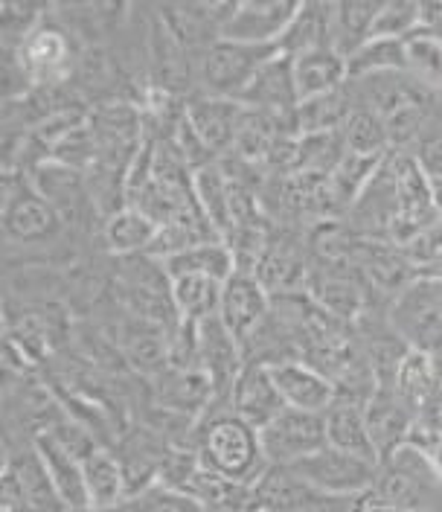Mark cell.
Wrapping results in <instances>:
<instances>
[{
    "label": "cell",
    "instance_id": "cell-1",
    "mask_svg": "<svg viewBox=\"0 0 442 512\" xmlns=\"http://www.w3.org/2000/svg\"><path fill=\"white\" fill-rule=\"evenodd\" d=\"M192 448L204 469L248 486H253L268 469V460L259 446V431L230 408H210L198 419Z\"/></svg>",
    "mask_w": 442,
    "mask_h": 512
},
{
    "label": "cell",
    "instance_id": "cell-2",
    "mask_svg": "<svg viewBox=\"0 0 442 512\" xmlns=\"http://www.w3.org/2000/svg\"><path fill=\"white\" fill-rule=\"evenodd\" d=\"M373 492L405 512H442V480L413 446L381 460Z\"/></svg>",
    "mask_w": 442,
    "mask_h": 512
},
{
    "label": "cell",
    "instance_id": "cell-3",
    "mask_svg": "<svg viewBox=\"0 0 442 512\" xmlns=\"http://www.w3.org/2000/svg\"><path fill=\"white\" fill-rule=\"evenodd\" d=\"M280 56L277 44H239L219 38L207 53L198 59V85L201 94L219 96V99H236L253 82V76Z\"/></svg>",
    "mask_w": 442,
    "mask_h": 512
},
{
    "label": "cell",
    "instance_id": "cell-4",
    "mask_svg": "<svg viewBox=\"0 0 442 512\" xmlns=\"http://www.w3.org/2000/svg\"><path fill=\"white\" fill-rule=\"evenodd\" d=\"M15 56L32 88H59L76 73L82 59L62 21H50V9L18 44Z\"/></svg>",
    "mask_w": 442,
    "mask_h": 512
},
{
    "label": "cell",
    "instance_id": "cell-5",
    "mask_svg": "<svg viewBox=\"0 0 442 512\" xmlns=\"http://www.w3.org/2000/svg\"><path fill=\"white\" fill-rule=\"evenodd\" d=\"M312 271V248L309 236L297 233V227H274L268 233L265 251L253 265V277L271 297L300 294L306 291V280Z\"/></svg>",
    "mask_w": 442,
    "mask_h": 512
},
{
    "label": "cell",
    "instance_id": "cell-6",
    "mask_svg": "<svg viewBox=\"0 0 442 512\" xmlns=\"http://www.w3.org/2000/svg\"><path fill=\"white\" fill-rule=\"evenodd\" d=\"M390 326L416 352L442 350V280L416 277L387 312Z\"/></svg>",
    "mask_w": 442,
    "mask_h": 512
},
{
    "label": "cell",
    "instance_id": "cell-7",
    "mask_svg": "<svg viewBox=\"0 0 442 512\" xmlns=\"http://www.w3.org/2000/svg\"><path fill=\"white\" fill-rule=\"evenodd\" d=\"M256 512H352L355 498L326 495L285 466H268L253 483Z\"/></svg>",
    "mask_w": 442,
    "mask_h": 512
},
{
    "label": "cell",
    "instance_id": "cell-8",
    "mask_svg": "<svg viewBox=\"0 0 442 512\" xmlns=\"http://www.w3.org/2000/svg\"><path fill=\"white\" fill-rule=\"evenodd\" d=\"M285 469H291L294 475H300L326 495H344V498H358L376 483V475H379V463L352 457L347 451H338L332 446L320 448Z\"/></svg>",
    "mask_w": 442,
    "mask_h": 512
},
{
    "label": "cell",
    "instance_id": "cell-9",
    "mask_svg": "<svg viewBox=\"0 0 442 512\" xmlns=\"http://www.w3.org/2000/svg\"><path fill=\"white\" fill-rule=\"evenodd\" d=\"M195 352H198V370L213 387V408H227L230 390L245 367L242 344L227 332V326L216 315L195 323Z\"/></svg>",
    "mask_w": 442,
    "mask_h": 512
},
{
    "label": "cell",
    "instance_id": "cell-10",
    "mask_svg": "<svg viewBox=\"0 0 442 512\" xmlns=\"http://www.w3.org/2000/svg\"><path fill=\"white\" fill-rule=\"evenodd\" d=\"M259 446L268 466H291L326 448V414H306L285 408L271 425L259 431Z\"/></svg>",
    "mask_w": 442,
    "mask_h": 512
},
{
    "label": "cell",
    "instance_id": "cell-11",
    "mask_svg": "<svg viewBox=\"0 0 442 512\" xmlns=\"http://www.w3.org/2000/svg\"><path fill=\"white\" fill-rule=\"evenodd\" d=\"M306 294L326 315L344 320V323H358L361 315L370 312V297L364 291V283L358 280V274L349 265H332V262L312 259Z\"/></svg>",
    "mask_w": 442,
    "mask_h": 512
},
{
    "label": "cell",
    "instance_id": "cell-12",
    "mask_svg": "<svg viewBox=\"0 0 442 512\" xmlns=\"http://www.w3.org/2000/svg\"><path fill=\"white\" fill-rule=\"evenodd\" d=\"M62 216L32 187L9 190V204L3 213V230L18 245H47L62 233Z\"/></svg>",
    "mask_w": 442,
    "mask_h": 512
},
{
    "label": "cell",
    "instance_id": "cell-13",
    "mask_svg": "<svg viewBox=\"0 0 442 512\" xmlns=\"http://www.w3.org/2000/svg\"><path fill=\"white\" fill-rule=\"evenodd\" d=\"M364 422L370 431L373 448L381 460L393 457L399 448L408 446L416 414L402 402V396L393 390V384H379L370 402L364 405Z\"/></svg>",
    "mask_w": 442,
    "mask_h": 512
},
{
    "label": "cell",
    "instance_id": "cell-14",
    "mask_svg": "<svg viewBox=\"0 0 442 512\" xmlns=\"http://www.w3.org/2000/svg\"><path fill=\"white\" fill-rule=\"evenodd\" d=\"M271 312V294L259 286V280L251 271H233L230 280L221 286L219 318L227 326V332L245 344L256 332V326L268 318Z\"/></svg>",
    "mask_w": 442,
    "mask_h": 512
},
{
    "label": "cell",
    "instance_id": "cell-15",
    "mask_svg": "<svg viewBox=\"0 0 442 512\" xmlns=\"http://www.w3.org/2000/svg\"><path fill=\"white\" fill-rule=\"evenodd\" d=\"M242 117H245V105L236 99L198 94L187 102V126L219 160L233 152Z\"/></svg>",
    "mask_w": 442,
    "mask_h": 512
},
{
    "label": "cell",
    "instance_id": "cell-16",
    "mask_svg": "<svg viewBox=\"0 0 442 512\" xmlns=\"http://www.w3.org/2000/svg\"><path fill=\"white\" fill-rule=\"evenodd\" d=\"M300 3L288 0H248L233 3V12L221 30V38L239 44H277L285 27L291 24Z\"/></svg>",
    "mask_w": 442,
    "mask_h": 512
},
{
    "label": "cell",
    "instance_id": "cell-17",
    "mask_svg": "<svg viewBox=\"0 0 442 512\" xmlns=\"http://www.w3.org/2000/svg\"><path fill=\"white\" fill-rule=\"evenodd\" d=\"M227 408L239 419H245L256 431H262L265 425H271L277 416L283 414L285 402L277 390L274 376H271V367L245 364L239 379L233 384V390H230Z\"/></svg>",
    "mask_w": 442,
    "mask_h": 512
},
{
    "label": "cell",
    "instance_id": "cell-18",
    "mask_svg": "<svg viewBox=\"0 0 442 512\" xmlns=\"http://www.w3.org/2000/svg\"><path fill=\"white\" fill-rule=\"evenodd\" d=\"M271 376L277 382L285 408L306 411V414H326L338 399L335 384L303 361L277 364V367H271Z\"/></svg>",
    "mask_w": 442,
    "mask_h": 512
},
{
    "label": "cell",
    "instance_id": "cell-19",
    "mask_svg": "<svg viewBox=\"0 0 442 512\" xmlns=\"http://www.w3.org/2000/svg\"><path fill=\"white\" fill-rule=\"evenodd\" d=\"M239 102L251 111H265V114H277V117H288L297 111L300 96L294 88V70H291V59L288 56H274L265 64L253 82L242 91Z\"/></svg>",
    "mask_w": 442,
    "mask_h": 512
},
{
    "label": "cell",
    "instance_id": "cell-20",
    "mask_svg": "<svg viewBox=\"0 0 442 512\" xmlns=\"http://www.w3.org/2000/svg\"><path fill=\"white\" fill-rule=\"evenodd\" d=\"M35 451L50 475V483L59 495L67 512H85L91 510L88 501V489H85V475H82V460H76L70 451H64L50 434H38L35 437Z\"/></svg>",
    "mask_w": 442,
    "mask_h": 512
},
{
    "label": "cell",
    "instance_id": "cell-21",
    "mask_svg": "<svg viewBox=\"0 0 442 512\" xmlns=\"http://www.w3.org/2000/svg\"><path fill=\"white\" fill-rule=\"evenodd\" d=\"M32 190L50 201V207L62 216V222L76 219L79 204L91 201V192H88V184H85V172L67 169V166L53 163V160L32 169Z\"/></svg>",
    "mask_w": 442,
    "mask_h": 512
},
{
    "label": "cell",
    "instance_id": "cell-22",
    "mask_svg": "<svg viewBox=\"0 0 442 512\" xmlns=\"http://www.w3.org/2000/svg\"><path fill=\"white\" fill-rule=\"evenodd\" d=\"M291 70H294V88H297L300 102L312 99V96L332 94L349 82L347 59L332 47L312 50V53L291 59Z\"/></svg>",
    "mask_w": 442,
    "mask_h": 512
},
{
    "label": "cell",
    "instance_id": "cell-23",
    "mask_svg": "<svg viewBox=\"0 0 442 512\" xmlns=\"http://www.w3.org/2000/svg\"><path fill=\"white\" fill-rule=\"evenodd\" d=\"M277 47L288 59L332 47V3H300Z\"/></svg>",
    "mask_w": 442,
    "mask_h": 512
},
{
    "label": "cell",
    "instance_id": "cell-24",
    "mask_svg": "<svg viewBox=\"0 0 442 512\" xmlns=\"http://www.w3.org/2000/svg\"><path fill=\"white\" fill-rule=\"evenodd\" d=\"M158 405L172 414L201 419L213 408V387L201 370H166L158 376Z\"/></svg>",
    "mask_w": 442,
    "mask_h": 512
},
{
    "label": "cell",
    "instance_id": "cell-25",
    "mask_svg": "<svg viewBox=\"0 0 442 512\" xmlns=\"http://www.w3.org/2000/svg\"><path fill=\"white\" fill-rule=\"evenodd\" d=\"M82 475H85L91 510H111V507H120L123 501H128V483L126 475H123V466L108 446H96L82 460Z\"/></svg>",
    "mask_w": 442,
    "mask_h": 512
},
{
    "label": "cell",
    "instance_id": "cell-26",
    "mask_svg": "<svg viewBox=\"0 0 442 512\" xmlns=\"http://www.w3.org/2000/svg\"><path fill=\"white\" fill-rule=\"evenodd\" d=\"M207 512H256V498L253 486L239 483V480L221 478L216 472L198 466L192 475L187 492Z\"/></svg>",
    "mask_w": 442,
    "mask_h": 512
},
{
    "label": "cell",
    "instance_id": "cell-27",
    "mask_svg": "<svg viewBox=\"0 0 442 512\" xmlns=\"http://www.w3.org/2000/svg\"><path fill=\"white\" fill-rule=\"evenodd\" d=\"M381 0H341L332 3V50L349 59L373 38Z\"/></svg>",
    "mask_w": 442,
    "mask_h": 512
},
{
    "label": "cell",
    "instance_id": "cell-28",
    "mask_svg": "<svg viewBox=\"0 0 442 512\" xmlns=\"http://www.w3.org/2000/svg\"><path fill=\"white\" fill-rule=\"evenodd\" d=\"M326 443L338 451H347L352 457L379 463V454H376L373 440H370L361 405L335 399V405L326 411Z\"/></svg>",
    "mask_w": 442,
    "mask_h": 512
},
{
    "label": "cell",
    "instance_id": "cell-29",
    "mask_svg": "<svg viewBox=\"0 0 442 512\" xmlns=\"http://www.w3.org/2000/svg\"><path fill=\"white\" fill-rule=\"evenodd\" d=\"M158 233V224L149 216H143L140 210H120L114 216L105 219L102 227V245L105 251L114 256H140L149 251L152 239Z\"/></svg>",
    "mask_w": 442,
    "mask_h": 512
},
{
    "label": "cell",
    "instance_id": "cell-30",
    "mask_svg": "<svg viewBox=\"0 0 442 512\" xmlns=\"http://www.w3.org/2000/svg\"><path fill=\"white\" fill-rule=\"evenodd\" d=\"M355 108V99L349 94V88H338L332 94L312 96L303 99L294 111V126H297V137L300 134H326V131H341L347 117Z\"/></svg>",
    "mask_w": 442,
    "mask_h": 512
},
{
    "label": "cell",
    "instance_id": "cell-31",
    "mask_svg": "<svg viewBox=\"0 0 442 512\" xmlns=\"http://www.w3.org/2000/svg\"><path fill=\"white\" fill-rule=\"evenodd\" d=\"M169 280H172V300H175V312L181 323H201L219 315L224 283L201 277V274H181Z\"/></svg>",
    "mask_w": 442,
    "mask_h": 512
},
{
    "label": "cell",
    "instance_id": "cell-32",
    "mask_svg": "<svg viewBox=\"0 0 442 512\" xmlns=\"http://www.w3.org/2000/svg\"><path fill=\"white\" fill-rule=\"evenodd\" d=\"M163 271L169 277H181V274H201V277H210V280H219L227 283L230 274L236 271V259L230 254V248L224 242H204V245H195L184 254L172 256L166 262H160Z\"/></svg>",
    "mask_w": 442,
    "mask_h": 512
},
{
    "label": "cell",
    "instance_id": "cell-33",
    "mask_svg": "<svg viewBox=\"0 0 442 512\" xmlns=\"http://www.w3.org/2000/svg\"><path fill=\"white\" fill-rule=\"evenodd\" d=\"M192 187H195L198 207L216 227L221 242H227V236H230V184H227V175L219 166V160L213 166L198 169L192 178Z\"/></svg>",
    "mask_w": 442,
    "mask_h": 512
},
{
    "label": "cell",
    "instance_id": "cell-34",
    "mask_svg": "<svg viewBox=\"0 0 442 512\" xmlns=\"http://www.w3.org/2000/svg\"><path fill=\"white\" fill-rule=\"evenodd\" d=\"M437 384L440 382H437L434 358L428 352H408L405 361L399 364L396 376H393V390L402 396V402L411 408L413 414L422 411V405L434 396Z\"/></svg>",
    "mask_w": 442,
    "mask_h": 512
},
{
    "label": "cell",
    "instance_id": "cell-35",
    "mask_svg": "<svg viewBox=\"0 0 442 512\" xmlns=\"http://www.w3.org/2000/svg\"><path fill=\"white\" fill-rule=\"evenodd\" d=\"M349 79H364L376 73H408L405 41L396 38H370L361 50L347 59Z\"/></svg>",
    "mask_w": 442,
    "mask_h": 512
},
{
    "label": "cell",
    "instance_id": "cell-36",
    "mask_svg": "<svg viewBox=\"0 0 442 512\" xmlns=\"http://www.w3.org/2000/svg\"><path fill=\"white\" fill-rule=\"evenodd\" d=\"M381 166V158H370V155H352L347 152L341 163L335 166V172L329 175V184H332V195H335V204H338V213L341 219L349 213V207L358 201V195L367 190V184L373 181L376 169Z\"/></svg>",
    "mask_w": 442,
    "mask_h": 512
},
{
    "label": "cell",
    "instance_id": "cell-37",
    "mask_svg": "<svg viewBox=\"0 0 442 512\" xmlns=\"http://www.w3.org/2000/svg\"><path fill=\"white\" fill-rule=\"evenodd\" d=\"M347 152L352 155H370V158H384L390 152V140H387V126L384 117L355 105L352 114L347 117V123L341 128Z\"/></svg>",
    "mask_w": 442,
    "mask_h": 512
},
{
    "label": "cell",
    "instance_id": "cell-38",
    "mask_svg": "<svg viewBox=\"0 0 442 512\" xmlns=\"http://www.w3.org/2000/svg\"><path fill=\"white\" fill-rule=\"evenodd\" d=\"M405 56H408V73L425 82L428 88L440 91L442 82V44L431 35L413 30L405 38Z\"/></svg>",
    "mask_w": 442,
    "mask_h": 512
},
{
    "label": "cell",
    "instance_id": "cell-39",
    "mask_svg": "<svg viewBox=\"0 0 442 512\" xmlns=\"http://www.w3.org/2000/svg\"><path fill=\"white\" fill-rule=\"evenodd\" d=\"M44 12H47V6L0 0V50H18V44L30 35Z\"/></svg>",
    "mask_w": 442,
    "mask_h": 512
},
{
    "label": "cell",
    "instance_id": "cell-40",
    "mask_svg": "<svg viewBox=\"0 0 442 512\" xmlns=\"http://www.w3.org/2000/svg\"><path fill=\"white\" fill-rule=\"evenodd\" d=\"M419 6L422 3H411V0H381V9L373 24V38L405 41L419 27Z\"/></svg>",
    "mask_w": 442,
    "mask_h": 512
},
{
    "label": "cell",
    "instance_id": "cell-41",
    "mask_svg": "<svg viewBox=\"0 0 442 512\" xmlns=\"http://www.w3.org/2000/svg\"><path fill=\"white\" fill-rule=\"evenodd\" d=\"M134 510L137 512H207L195 498L184 495V492H172L166 486H149L146 492L134 495Z\"/></svg>",
    "mask_w": 442,
    "mask_h": 512
},
{
    "label": "cell",
    "instance_id": "cell-42",
    "mask_svg": "<svg viewBox=\"0 0 442 512\" xmlns=\"http://www.w3.org/2000/svg\"><path fill=\"white\" fill-rule=\"evenodd\" d=\"M411 158L416 166L428 175V181H440L442 178V114L431 120V126L425 128V134L419 137V143L413 146Z\"/></svg>",
    "mask_w": 442,
    "mask_h": 512
},
{
    "label": "cell",
    "instance_id": "cell-43",
    "mask_svg": "<svg viewBox=\"0 0 442 512\" xmlns=\"http://www.w3.org/2000/svg\"><path fill=\"white\" fill-rule=\"evenodd\" d=\"M408 446H413L416 451H422V454H425V460L431 463V469L437 472V478L442 480V437L440 434H431V431H425V428H416V425H413Z\"/></svg>",
    "mask_w": 442,
    "mask_h": 512
},
{
    "label": "cell",
    "instance_id": "cell-44",
    "mask_svg": "<svg viewBox=\"0 0 442 512\" xmlns=\"http://www.w3.org/2000/svg\"><path fill=\"white\" fill-rule=\"evenodd\" d=\"M419 32L431 35L442 44V3H422L419 6Z\"/></svg>",
    "mask_w": 442,
    "mask_h": 512
},
{
    "label": "cell",
    "instance_id": "cell-45",
    "mask_svg": "<svg viewBox=\"0 0 442 512\" xmlns=\"http://www.w3.org/2000/svg\"><path fill=\"white\" fill-rule=\"evenodd\" d=\"M0 364H9L15 370L21 364L18 350H15V338H12V323L3 315V306H0Z\"/></svg>",
    "mask_w": 442,
    "mask_h": 512
},
{
    "label": "cell",
    "instance_id": "cell-46",
    "mask_svg": "<svg viewBox=\"0 0 442 512\" xmlns=\"http://www.w3.org/2000/svg\"><path fill=\"white\" fill-rule=\"evenodd\" d=\"M431 195H434V210H437V219L442 222V178L440 181H431Z\"/></svg>",
    "mask_w": 442,
    "mask_h": 512
},
{
    "label": "cell",
    "instance_id": "cell-47",
    "mask_svg": "<svg viewBox=\"0 0 442 512\" xmlns=\"http://www.w3.org/2000/svg\"><path fill=\"white\" fill-rule=\"evenodd\" d=\"M437 94H440V102H442V82H440V91H437Z\"/></svg>",
    "mask_w": 442,
    "mask_h": 512
}]
</instances>
